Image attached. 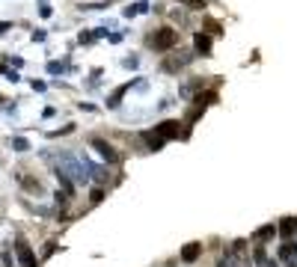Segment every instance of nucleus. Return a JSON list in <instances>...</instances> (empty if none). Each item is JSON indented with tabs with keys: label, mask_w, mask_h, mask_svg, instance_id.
I'll return each mask as SVG.
<instances>
[{
	"label": "nucleus",
	"mask_w": 297,
	"mask_h": 267,
	"mask_svg": "<svg viewBox=\"0 0 297 267\" xmlns=\"http://www.w3.org/2000/svg\"><path fill=\"white\" fill-rule=\"evenodd\" d=\"M199 252H202V246L199 244H188L181 249V261H196L199 258Z\"/></svg>",
	"instance_id": "39448f33"
},
{
	"label": "nucleus",
	"mask_w": 297,
	"mask_h": 267,
	"mask_svg": "<svg viewBox=\"0 0 297 267\" xmlns=\"http://www.w3.org/2000/svg\"><path fill=\"white\" fill-rule=\"evenodd\" d=\"M18 261H21L24 267H36V255H33V249H30L24 241H18Z\"/></svg>",
	"instance_id": "7ed1b4c3"
},
{
	"label": "nucleus",
	"mask_w": 297,
	"mask_h": 267,
	"mask_svg": "<svg viewBox=\"0 0 297 267\" xmlns=\"http://www.w3.org/2000/svg\"><path fill=\"white\" fill-rule=\"evenodd\" d=\"M175 42H178V33L172 27H161V30H155V36H148V45L155 51H170Z\"/></svg>",
	"instance_id": "f257e3e1"
},
{
	"label": "nucleus",
	"mask_w": 297,
	"mask_h": 267,
	"mask_svg": "<svg viewBox=\"0 0 297 267\" xmlns=\"http://www.w3.org/2000/svg\"><path fill=\"white\" fill-rule=\"evenodd\" d=\"M271 235H274V226H265V228H258L253 238H255V241H265V238H271Z\"/></svg>",
	"instance_id": "6e6552de"
},
{
	"label": "nucleus",
	"mask_w": 297,
	"mask_h": 267,
	"mask_svg": "<svg viewBox=\"0 0 297 267\" xmlns=\"http://www.w3.org/2000/svg\"><path fill=\"white\" fill-rule=\"evenodd\" d=\"M188 6H193V9H205V0H184Z\"/></svg>",
	"instance_id": "1a4fd4ad"
},
{
	"label": "nucleus",
	"mask_w": 297,
	"mask_h": 267,
	"mask_svg": "<svg viewBox=\"0 0 297 267\" xmlns=\"http://www.w3.org/2000/svg\"><path fill=\"white\" fill-rule=\"evenodd\" d=\"M104 199V190H92V202H101Z\"/></svg>",
	"instance_id": "9d476101"
},
{
	"label": "nucleus",
	"mask_w": 297,
	"mask_h": 267,
	"mask_svg": "<svg viewBox=\"0 0 297 267\" xmlns=\"http://www.w3.org/2000/svg\"><path fill=\"white\" fill-rule=\"evenodd\" d=\"M294 228H297V220H294V217H288V220H282V226H279V232H282L285 238H291V235H294Z\"/></svg>",
	"instance_id": "423d86ee"
},
{
	"label": "nucleus",
	"mask_w": 297,
	"mask_h": 267,
	"mask_svg": "<svg viewBox=\"0 0 297 267\" xmlns=\"http://www.w3.org/2000/svg\"><path fill=\"white\" fill-rule=\"evenodd\" d=\"M92 145L98 148V155H101L104 161H110V164H113V161H119V155H116V148L110 145V143H104V140H92Z\"/></svg>",
	"instance_id": "f03ea898"
},
{
	"label": "nucleus",
	"mask_w": 297,
	"mask_h": 267,
	"mask_svg": "<svg viewBox=\"0 0 297 267\" xmlns=\"http://www.w3.org/2000/svg\"><path fill=\"white\" fill-rule=\"evenodd\" d=\"M196 51H202V54L211 51V39H208L205 33H196Z\"/></svg>",
	"instance_id": "0eeeda50"
},
{
	"label": "nucleus",
	"mask_w": 297,
	"mask_h": 267,
	"mask_svg": "<svg viewBox=\"0 0 297 267\" xmlns=\"http://www.w3.org/2000/svg\"><path fill=\"white\" fill-rule=\"evenodd\" d=\"M158 140H170V137H178V122H164L155 134Z\"/></svg>",
	"instance_id": "20e7f679"
}]
</instances>
